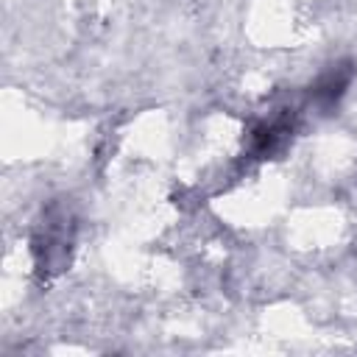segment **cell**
Masks as SVG:
<instances>
[{"label": "cell", "instance_id": "1", "mask_svg": "<svg viewBox=\"0 0 357 357\" xmlns=\"http://www.w3.org/2000/svg\"><path fill=\"white\" fill-rule=\"evenodd\" d=\"M67 218L61 215L59 223H50V218H45L42 234L33 240V254L39 259V265H61L67 259V248H70V234H67Z\"/></svg>", "mask_w": 357, "mask_h": 357}, {"label": "cell", "instance_id": "2", "mask_svg": "<svg viewBox=\"0 0 357 357\" xmlns=\"http://www.w3.org/2000/svg\"><path fill=\"white\" fill-rule=\"evenodd\" d=\"M349 81H351V64H349V61H343V64H332V67L315 81V86H312V98L321 100V103H326V106H332V103L343 95V89L349 86Z\"/></svg>", "mask_w": 357, "mask_h": 357}, {"label": "cell", "instance_id": "3", "mask_svg": "<svg viewBox=\"0 0 357 357\" xmlns=\"http://www.w3.org/2000/svg\"><path fill=\"white\" fill-rule=\"evenodd\" d=\"M287 134L290 131L282 123H259L251 131V151L257 156H271V153H276L287 142Z\"/></svg>", "mask_w": 357, "mask_h": 357}]
</instances>
